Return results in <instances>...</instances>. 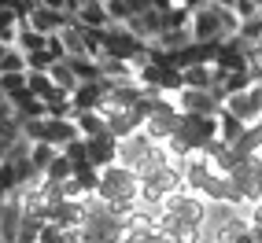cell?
Returning a JSON list of instances; mask_svg holds the SVG:
<instances>
[{"label":"cell","mask_w":262,"mask_h":243,"mask_svg":"<svg viewBox=\"0 0 262 243\" xmlns=\"http://www.w3.org/2000/svg\"><path fill=\"white\" fill-rule=\"evenodd\" d=\"M192 41L196 44H222L240 33V19L233 15L229 4L222 0H207V4H196L192 8Z\"/></svg>","instance_id":"cell-1"},{"label":"cell","mask_w":262,"mask_h":243,"mask_svg":"<svg viewBox=\"0 0 262 243\" xmlns=\"http://www.w3.org/2000/svg\"><path fill=\"white\" fill-rule=\"evenodd\" d=\"M159 217L173 221V225H188V229H207V203L185 188V192H173L159 206Z\"/></svg>","instance_id":"cell-2"},{"label":"cell","mask_w":262,"mask_h":243,"mask_svg":"<svg viewBox=\"0 0 262 243\" xmlns=\"http://www.w3.org/2000/svg\"><path fill=\"white\" fill-rule=\"evenodd\" d=\"M229 181H233V188L244 199V210H248V206H258L262 203V155H255V159H240L236 169L229 173Z\"/></svg>","instance_id":"cell-3"},{"label":"cell","mask_w":262,"mask_h":243,"mask_svg":"<svg viewBox=\"0 0 262 243\" xmlns=\"http://www.w3.org/2000/svg\"><path fill=\"white\" fill-rule=\"evenodd\" d=\"M222 111H229L233 118H240L244 126H258L262 121V85H251L248 92H240V96H229L222 103Z\"/></svg>","instance_id":"cell-4"},{"label":"cell","mask_w":262,"mask_h":243,"mask_svg":"<svg viewBox=\"0 0 262 243\" xmlns=\"http://www.w3.org/2000/svg\"><path fill=\"white\" fill-rule=\"evenodd\" d=\"M173 107H178L181 114H203V118H218L222 103L211 96V92H196V89H181L178 96H173Z\"/></svg>","instance_id":"cell-5"},{"label":"cell","mask_w":262,"mask_h":243,"mask_svg":"<svg viewBox=\"0 0 262 243\" xmlns=\"http://www.w3.org/2000/svg\"><path fill=\"white\" fill-rule=\"evenodd\" d=\"M248 44H244L240 37H229V41H222L218 48V59H214V70L222 74H240V70H248Z\"/></svg>","instance_id":"cell-6"},{"label":"cell","mask_w":262,"mask_h":243,"mask_svg":"<svg viewBox=\"0 0 262 243\" xmlns=\"http://www.w3.org/2000/svg\"><path fill=\"white\" fill-rule=\"evenodd\" d=\"M103 121H107V133L115 136L118 144L144 129V118L137 114V111H103Z\"/></svg>","instance_id":"cell-7"},{"label":"cell","mask_w":262,"mask_h":243,"mask_svg":"<svg viewBox=\"0 0 262 243\" xmlns=\"http://www.w3.org/2000/svg\"><path fill=\"white\" fill-rule=\"evenodd\" d=\"M103 100H107V81H93V85H78V89L71 92V103H74V114H89V111H96L100 114V107H103Z\"/></svg>","instance_id":"cell-8"},{"label":"cell","mask_w":262,"mask_h":243,"mask_svg":"<svg viewBox=\"0 0 262 243\" xmlns=\"http://www.w3.org/2000/svg\"><path fill=\"white\" fill-rule=\"evenodd\" d=\"M85 148H89V166L93 169H107V166L118 162V140L111 133L96 136V140H85Z\"/></svg>","instance_id":"cell-9"},{"label":"cell","mask_w":262,"mask_h":243,"mask_svg":"<svg viewBox=\"0 0 262 243\" xmlns=\"http://www.w3.org/2000/svg\"><path fill=\"white\" fill-rule=\"evenodd\" d=\"M74 22L85 26V30H107V26H111V19H107V4H100V0L74 4Z\"/></svg>","instance_id":"cell-10"},{"label":"cell","mask_w":262,"mask_h":243,"mask_svg":"<svg viewBox=\"0 0 262 243\" xmlns=\"http://www.w3.org/2000/svg\"><path fill=\"white\" fill-rule=\"evenodd\" d=\"M233 151H236V159H255V155H262V121L251 126V129H244V136L233 144Z\"/></svg>","instance_id":"cell-11"},{"label":"cell","mask_w":262,"mask_h":243,"mask_svg":"<svg viewBox=\"0 0 262 243\" xmlns=\"http://www.w3.org/2000/svg\"><path fill=\"white\" fill-rule=\"evenodd\" d=\"M74 126H78V136H81V140H96V136L107 133V121H103V114H96V111L74 114Z\"/></svg>","instance_id":"cell-12"},{"label":"cell","mask_w":262,"mask_h":243,"mask_svg":"<svg viewBox=\"0 0 262 243\" xmlns=\"http://www.w3.org/2000/svg\"><path fill=\"white\" fill-rule=\"evenodd\" d=\"M244 129H248V126H244L240 118H233L229 111H218V140H222V144L233 148L240 136H244Z\"/></svg>","instance_id":"cell-13"},{"label":"cell","mask_w":262,"mask_h":243,"mask_svg":"<svg viewBox=\"0 0 262 243\" xmlns=\"http://www.w3.org/2000/svg\"><path fill=\"white\" fill-rule=\"evenodd\" d=\"M67 66H71V74L78 78V85H93V81H100V63L96 59H67Z\"/></svg>","instance_id":"cell-14"},{"label":"cell","mask_w":262,"mask_h":243,"mask_svg":"<svg viewBox=\"0 0 262 243\" xmlns=\"http://www.w3.org/2000/svg\"><path fill=\"white\" fill-rule=\"evenodd\" d=\"M15 37H19V19H15L11 4H0V44L15 48Z\"/></svg>","instance_id":"cell-15"},{"label":"cell","mask_w":262,"mask_h":243,"mask_svg":"<svg viewBox=\"0 0 262 243\" xmlns=\"http://www.w3.org/2000/svg\"><path fill=\"white\" fill-rule=\"evenodd\" d=\"M48 37H41L37 30H30V26H19V37H15V48L23 52V56H33V52H45Z\"/></svg>","instance_id":"cell-16"},{"label":"cell","mask_w":262,"mask_h":243,"mask_svg":"<svg viewBox=\"0 0 262 243\" xmlns=\"http://www.w3.org/2000/svg\"><path fill=\"white\" fill-rule=\"evenodd\" d=\"M192 44V30H166L159 41H155V48H163V52H181Z\"/></svg>","instance_id":"cell-17"},{"label":"cell","mask_w":262,"mask_h":243,"mask_svg":"<svg viewBox=\"0 0 262 243\" xmlns=\"http://www.w3.org/2000/svg\"><path fill=\"white\" fill-rule=\"evenodd\" d=\"M71 177H74V166L67 162L63 155H56V159H52V166L45 169V181H48V184H67Z\"/></svg>","instance_id":"cell-18"},{"label":"cell","mask_w":262,"mask_h":243,"mask_svg":"<svg viewBox=\"0 0 262 243\" xmlns=\"http://www.w3.org/2000/svg\"><path fill=\"white\" fill-rule=\"evenodd\" d=\"M59 155H63V159L71 162L74 169H81V166H89V148H85V140H81V136H78V140H71V144H67V148H63Z\"/></svg>","instance_id":"cell-19"},{"label":"cell","mask_w":262,"mask_h":243,"mask_svg":"<svg viewBox=\"0 0 262 243\" xmlns=\"http://www.w3.org/2000/svg\"><path fill=\"white\" fill-rule=\"evenodd\" d=\"M48 78H52V85L63 89V92H74V89H78V78L71 74V66H67V63H56V66L48 70Z\"/></svg>","instance_id":"cell-20"},{"label":"cell","mask_w":262,"mask_h":243,"mask_svg":"<svg viewBox=\"0 0 262 243\" xmlns=\"http://www.w3.org/2000/svg\"><path fill=\"white\" fill-rule=\"evenodd\" d=\"M56 155H59L56 148H48V144H33V148H30V162H33V169H37L41 177H45V169L52 166V159H56Z\"/></svg>","instance_id":"cell-21"},{"label":"cell","mask_w":262,"mask_h":243,"mask_svg":"<svg viewBox=\"0 0 262 243\" xmlns=\"http://www.w3.org/2000/svg\"><path fill=\"white\" fill-rule=\"evenodd\" d=\"M229 8H233L236 19H240V26L251 22V19H258V0H229Z\"/></svg>","instance_id":"cell-22"},{"label":"cell","mask_w":262,"mask_h":243,"mask_svg":"<svg viewBox=\"0 0 262 243\" xmlns=\"http://www.w3.org/2000/svg\"><path fill=\"white\" fill-rule=\"evenodd\" d=\"M11 192H19V181H15V169L8 162H0V203H8Z\"/></svg>","instance_id":"cell-23"},{"label":"cell","mask_w":262,"mask_h":243,"mask_svg":"<svg viewBox=\"0 0 262 243\" xmlns=\"http://www.w3.org/2000/svg\"><path fill=\"white\" fill-rule=\"evenodd\" d=\"M26 89V74H4L0 78V96H15V92H23Z\"/></svg>","instance_id":"cell-24"},{"label":"cell","mask_w":262,"mask_h":243,"mask_svg":"<svg viewBox=\"0 0 262 243\" xmlns=\"http://www.w3.org/2000/svg\"><path fill=\"white\" fill-rule=\"evenodd\" d=\"M0 217H4V203H0Z\"/></svg>","instance_id":"cell-25"}]
</instances>
